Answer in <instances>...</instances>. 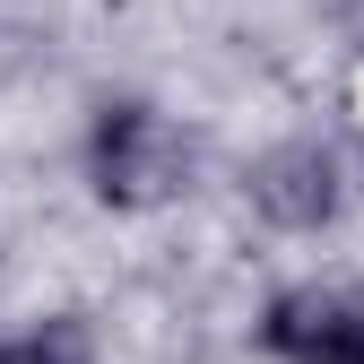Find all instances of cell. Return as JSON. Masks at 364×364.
I'll list each match as a JSON object with an SVG mask.
<instances>
[{
	"label": "cell",
	"mask_w": 364,
	"mask_h": 364,
	"mask_svg": "<svg viewBox=\"0 0 364 364\" xmlns=\"http://www.w3.org/2000/svg\"><path fill=\"white\" fill-rule=\"evenodd\" d=\"M87 173H96L105 208H156L191 182V148L156 105H105L96 139H87Z\"/></svg>",
	"instance_id": "1"
},
{
	"label": "cell",
	"mask_w": 364,
	"mask_h": 364,
	"mask_svg": "<svg viewBox=\"0 0 364 364\" xmlns=\"http://www.w3.org/2000/svg\"><path fill=\"white\" fill-rule=\"evenodd\" d=\"M252 208L287 235H312V225L338 217V156L321 139H287L252 165Z\"/></svg>",
	"instance_id": "2"
},
{
	"label": "cell",
	"mask_w": 364,
	"mask_h": 364,
	"mask_svg": "<svg viewBox=\"0 0 364 364\" xmlns=\"http://www.w3.org/2000/svg\"><path fill=\"white\" fill-rule=\"evenodd\" d=\"M260 338L287 364H364V304L355 295H321V287L278 295L269 321H260Z\"/></svg>",
	"instance_id": "3"
},
{
	"label": "cell",
	"mask_w": 364,
	"mask_h": 364,
	"mask_svg": "<svg viewBox=\"0 0 364 364\" xmlns=\"http://www.w3.org/2000/svg\"><path fill=\"white\" fill-rule=\"evenodd\" d=\"M0 364H96V338H87V321H43V330H26V338H9L0 347Z\"/></svg>",
	"instance_id": "4"
},
{
	"label": "cell",
	"mask_w": 364,
	"mask_h": 364,
	"mask_svg": "<svg viewBox=\"0 0 364 364\" xmlns=\"http://www.w3.org/2000/svg\"><path fill=\"white\" fill-rule=\"evenodd\" d=\"M355 105H364V78H355Z\"/></svg>",
	"instance_id": "5"
}]
</instances>
